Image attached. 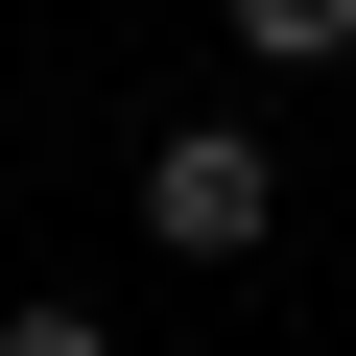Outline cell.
Here are the masks:
<instances>
[{
	"label": "cell",
	"mask_w": 356,
	"mask_h": 356,
	"mask_svg": "<svg viewBox=\"0 0 356 356\" xmlns=\"http://www.w3.org/2000/svg\"><path fill=\"white\" fill-rule=\"evenodd\" d=\"M143 238H166V261H261V238H285L261 119H166V143H143Z\"/></svg>",
	"instance_id": "obj_1"
},
{
	"label": "cell",
	"mask_w": 356,
	"mask_h": 356,
	"mask_svg": "<svg viewBox=\"0 0 356 356\" xmlns=\"http://www.w3.org/2000/svg\"><path fill=\"white\" fill-rule=\"evenodd\" d=\"M214 24H238L261 72H356V0H214Z\"/></svg>",
	"instance_id": "obj_2"
},
{
	"label": "cell",
	"mask_w": 356,
	"mask_h": 356,
	"mask_svg": "<svg viewBox=\"0 0 356 356\" xmlns=\"http://www.w3.org/2000/svg\"><path fill=\"white\" fill-rule=\"evenodd\" d=\"M0 356H119V332H95L72 285H48V309H0Z\"/></svg>",
	"instance_id": "obj_3"
}]
</instances>
